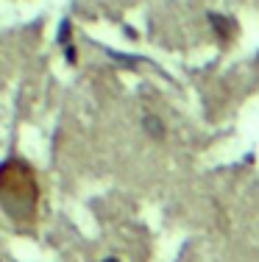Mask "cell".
I'll return each mask as SVG.
<instances>
[{
    "label": "cell",
    "mask_w": 259,
    "mask_h": 262,
    "mask_svg": "<svg viewBox=\"0 0 259 262\" xmlns=\"http://www.w3.org/2000/svg\"><path fill=\"white\" fill-rule=\"evenodd\" d=\"M0 190H3V198H6V207L14 215V209H34L36 207V179L31 173L28 165L17 159H9L3 165V173H0Z\"/></svg>",
    "instance_id": "1"
},
{
    "label": "cell",
    "mask_w": 259,
    "mask_h": 262,
    "mask_svg": "<svg viewBox=\"0 0 259 262\" xmlns=\"http://www.w3.org/2000/svg\"><path fill=\"white\" fill-rule=\"evenodd\" d=\"M70 36V23H61V31H59V42H64Z\"/></svg>",
    "instance_id": "2"
},
{
    "label": "cell",
    "mask_w": 259,
    "mask_h": 262,
    "mask_svg": "<svg viewBox=\"0 0 259 262\" xmlns=\"http://www.w3.org/2000/svg\"><path fill=\"white\" fill-rule=\"evenodd\" d=\"M103 262H120V259H103Z\"/></svg>",
    "instance_id": "3"
}]
</instances>
